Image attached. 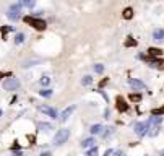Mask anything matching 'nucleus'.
Masks as SVG:
<instances>
[{"mask_svg": "<svg viewBox=\"0 0 164 156\" xmlns=\"http://www.w3.org/2000/svg\"><path fill=\"white\" fill-rule=\"evenodd\" d=\"M18 86H20V82H18V78H15V77H10V78H7L3 82V88L7 90V91L18 90Z\"/></svg>", "mask_w": 164, "mask_h": 156, "instance_id": "5", "label": "nucleus"}, {"mask_svg": "<svg viewBox=\"0 0 164 156\" xmlns=\"http://www.w3.org/2000/svg\"><path fill=\"white\" fill-rule=\"evenodd\" d=\"M39 111L44 112L46 115H49L50 119H57V117H59L57 111H55V109H52V107H49V106H39Z\"/></svg>", "mask_w": 164, "mask_h": 156, "instance_id": "7", "label": "nucleus"}, {"mask_svg": "<svg viewBox=\"0 0 164 156\" xmlns=\"http://www.w3.org/2000/svg\"><path fill=\"white\" fill-rule=\"evenodd\" d=\"M159 130H161V127H159V125H153V127H150L148 135H150V137H156L158 134H159Z\"/></svg>", "mask_w": 164, "mask_h": 156, "instance_id": "20", "label": "nucleus"}, {"mask_svg": "<svg viewBox=\"0 0 164 156\" xmlns=\"http://www.w3.org/2000/svg\"><path fill=\"white\" fill-rule=\"evenodd\" d=\"M93 146H96V140L91 137V138H84V140L81 142V148H84V150H89V148H93Z\"/></svg>", "mask_w": 164, "mask_h": 156, "instance_id": "12", "label": "nucleus"}, {"mask_svg": "<svg viewBox=\"0 0 164 156\" xmlns=\"http://www.w3.org/2000/svg\"><path fill=\"white\" fill-rule=\"evenodd\" d=\"M115 107H117L119 112H127L128 109H130V106L127 104V101L123 99L122 96H117V98H115Z\"/></svg>", "mask_w": 164, "mask_h": 156, "instance_id": "6", "label": "nucleus"}, {"mask_svg": "<svg viewBox=\"0 0 164 156\" xmlns=\"http://www.w3.org/2000/svg\"><path fill=\"white\" fill-rule=\"evenodd\" d=\"M0 31H2L3 39H7V33L8 31H13V26H2V28H0Z\"/></svg>", "mask_w": 164, "mask_h": 156, "instance_id": "23", "label": "nucleus"}, {"mask_svg": "<svg viewBox=\"0 0 164 156\" xmlns=\"http://www.w3.org/2000/svg\"><path fill=\"white\" fill-rule=\"evenodd\" d=\"M158 156H164V150H162V151H161L159 154H158Z\"/></svg>", "mask_w": 164, "mask_h": 156, "instance_id": "40", "label": "nucleus"}, {"mask_svg": "<svg viewBox=\"0 0 164 156\" xmlns=\"http://www.w3.org/2000/svg\"><path fill=\"white\" fill-rule=\"evenodd\" d=\"M70 138V130L68 129H60L57 130V134L54 137V145L55 146H62L64 143H67V140Z\"/></svg>", "mask_w": 164, "mask_h": 156, "instance_id": "1", "label": "nucleus"}, {"mask_svg": "<svg viewBox=\"0 0 164 156\" xmlns=\"http://www.w3.org/2000/svg\"><path fill=\"white\" fill-rule=\"evenodd\" d=\"M12 151H13L15 156H23V151H21V150H12Z\"/></svg>", "mask_w": 164, "mask_h": 156, "instance_id": "35", "label": "nucleus"}, {"mask_svg": "<svg viewBox=\"0 0 164 156\" xmlns=\"http://www.w3.org/2000/svg\"><path fill=\"white\" fill-rule=\"evenodd\" d=\"M86 156H98V146H93L86 150Z\"/></svg>", "mask_w": 164, "mask_h": 156, "instance_id": "27", "label": "nucleus"}, {"mask_svg": "<svg viewBox=\"0 0 164 156\" xmlns=\"http://www.w3.org/2000/svg\"><path fill=\"white\" fill-rule=\"evenodd\" d=\"M164 114V104L161 107H156V109H151V115H162Z\"/></svg>", "mask_w": 164, "mask_h": 156, "instance_id": "22", "label": "nucleus"}, {"mask_svg": "<svg viewBox=\"0 0 164 156\" xmlns=\"http://www.w3.org/2000/svg\"><path fill=\"white\" fill-rule=\"evenodd\" d=\"M39 156H52V153H50V151H42Z\"/></svg>", "mask_w": 164, "mask_h": 156, "instance_id": "36", "label": "nucleus"}, {"mask_svg": "<svg viewBox=\"0 0 164 156\" xmlns=\"http://www.w3.org/2000/svg\"><path fill=\"white\" fill-rule=\"evenodd\" d=\"M109 83V78H104V80H101V83H99V88H104V86Z\"/></svg>", "mask_w": 164, "mask_h": 156, "instance_id": "33", "label": "nucleus"}, {"mask_svg": "<svg viewBox=\"0 0 164 156\" xmlns=\"http://www.w3.org/2000/svg\"><path fill=\"white\" fill-rule=\"evenodd\" d=\"M0 115H2V111H0Z\"/></svg>", "mask_w": 164, "mask_h": 156, "instance_id": "41", "label": "nucleus"}, {"mask_svg": "<svg viewBox=\"0 0 164 156\" xmlns=\"http://www.w3.org/2000/svg\"><path fill=\"white\" fill-rule=\"evenodd\" d=\"M37 129L41 130V132H49V130H52L54 127L50 125L49 122H39V124H37Z\"/></svg>", "mask_w": 164, "mask_h": 156, "instance_id": "16", "label": "nucleus"}, {"mask_svg": "<svg viewBox=\"0 0 164 156\" xmlns=\"http://www.w3.org/2000/svg\"><path fill=\"white\" fill-rule=\"evenodd\" d=\"M26 138L29 140L31 145H36V137H34V135H26Z\"/></svg>", "mask_w": 164, "mask_h": 156, "instance_id": "32", "label": "nucleus"}, {"mask_svg": "<svg viewBox=\"0 0 164 156\" xmlns=\"http://www.w3.org/2000/svg\"><path fill=\"white\" fill-rule=\"evenodd\" d=\"M25 23L31 25V26L34 28V30H37V31H44V30L47 28L46 21L41 20V18H31V16H25Z\"/></svg>", "mask_w": 164, "mask_h": 156, "instance_id": "2", "label": "nucleus"}, {"mask_svg": "<svg viewBox=\"0 0 164 156\" xmlns=\"http://www.w3.org/2000/svg\"><path fill=\"white\" fill-rule=\"evenodd\" d=\"M153 39H154L156 42H162L164 41V30L158 28V30L153 31Z\"/></svg>", "mask_w": 164, "mask_h": 156, "instance_id": "11", "label": "nucleus"}, {"mask_svg": "<svg viewBox=\"0 0 164 156\" xmlns=\"http://www.w3.org/2000/svg\"><path fill=\"white\" fill-rule=\"evenodd\" d=\"M39 62H41V60H34V59H33V60H26L25 63H23V67H34L36 65V63H39Z\"/></svg>", "mask_w": 164, "mask_h": 156, "instance_id": "30", "label": "nucleus"}, {"mask_svg": "<svg viewBox=\"0 0 164 156\" xmlns=\"http://www.w3.org/2000/svg\"><path fill=\"white\" fill-rule=\"evenodd\" d=\"M111 117V111H109V107H106L104 109V119H109Z\"/></svg>", "mask_w": 164, "mask_h": 156, "instance_id": "34", "label": "nucleus"}, {"mask_svg": "<svg viewBox=\"0 0 164 156\" xmlns=\"http://www.w3.org/2000/svg\"><path fill=\"white\" fill-rule=\"evenodd\" d=\"M75 107H76L75 104H72L70 107H67L65 111L60 114V117H59V120H60V122H65V120H68V117H70V115L73 114V111H75Z\"/></svg>", "mask_w": 164, "mask_h": 156, "instance_id": "8", "label": "nucleus"}, {"mask_svg": "<svg viewBox=\"0 0 164 156\" xmlns=\"http://www.w3.org/2000/svg\"><path fill=\"white\" fill-rule=\"evenodd\" d=\"M122 18H123V20H132V18H133V8L127 7L125 10L122 11Z\"/></svg>", "mask_w": 164, "mask_h": 156, "instance_id": "15", "label": "nucleus"}, {"mask_svg": "<svg viewBox=\"0 0 164 156\" xmlns=\"http://www.w3.org/2000/svg\"><path fill=\"white\" fill-rule=\"evenodd\" d=\"M128 85L132 86L133 90H145L146 86H145V83L143 82H140V80H137V78H128Z\"/></svg>", "mask_w": 164, "mask_h": 156, "instance_id": "9", "label": "nucleus"}, {"mask_svg": "<svg viewBox=\"0 0 164 156\" xmlns=\"http://www.w3.org/2000/svg\"><path fill=\"white\" fill-rule=\"evenodd\" d=\"M146 122H148V125H150V127H153V125H161L162 119L159 117V115H153L151 119H148V120H146Z\"/></svg>", "mask_w": 164, "mask_h": 156, "instance_id": "14", "label": "nucleus"}, {"mask_svg": "<svg viewBox=\"0 0 164 156\" xmlns=\"http://www.w3.org/2000/svg\"><path fill=\"white\" fill-rule=\"evenodd\" d=\"M39 83H41V86H47L50 83V78L49 77H42L41 80H39Z\"/></svg>", "mask_w": 164, "mask_h": 156, "instance_id": "31", "label": "nucleus"}, {"mask_svg": "<svg viewBox=\"0 0 164 156\" xmlns=\"http://www.w3.org/2000/svg\"><path fill=\"white\" fill-rule=\"evenodd\" d=\"M148 130H150L148 122H135V125H133V132H135L138 137L148 135Z\"/></svg>", "mask_w": 164, "mask_h": 156, "instance_id": "4", "label": "nucleus"}, {"mask_svg": "<svg viewBox=\"0 0 164 156\" xmlns=\"http://www.w3.org/2000/svg\"><path fill=\"white\" fill-rule=\"evenodd\" d=\"M93 70H94L96 73H103V72H104V65H103V63H96V65L93 67Z\"/></svg>", "mask_w": 164, "mask_h": 156, "instance_id": "29", "label": "nucleus"}, {"mask_svg": "<svg viewBox=\"0 0 164 156\" xmlns=\"http://www.w3.org/2000/svg\"><path fill=\"white\" fill-rule=\"evenodd\" d=\"M103 130H104V127L101 124H93L91 127H89V132H91L93 135H101V134H103Z\"/></svg>", "mask_w": 164, "mask_h": 156, "instance_id": "13", "label": "nucleus"}, {"mask_svg": "<svg viewBox=\"0 0 164 156\" xmlns=\"http://www.w3.org/2000/svg\"><path fill=\"white\" fill-rule=\"evenodd\" d=\"M81 83H83V86H88V85H91V83H93V78L89 77V75H86V77H83Z\"/></svg>", "mask_w": 164, "mask_h": 156, "instance_id": "28", "label": "nucleus"}, {"mask_svg": "<svg viewBox=\"0 0 164 156\" xmlns=\"http://www.w3.org/2000/svg\"><path fill=\"white\" fill-rule=\"evenodd\" d=\"M151 67L158 68V70H164V59H156L151 62Z\"/></svg>", "mask_w": 164, "mask_h": 156, "instance_id": "18", "label": "nucleus"}, {"mask_svg": "<svg viewBox=\"0 0 164 156\" xmlns=\"http://www.w3.org/2000/svg\"><path fill=\"white\" fill-rule=\"evenodd\" d=\"M146 52H148V55L151 57V59H154V60L162 57V50L158 49V47H148V50H146Z\"/></svg>", "mask_w": 164, "mask_h": 156, "instance_id": "10", "label": "nucleus"}, {"mask_svg": "<svg viewBox=\"0 0 164 156\" xmlns=\"http://www.w3.org/2000/svg\"><path fill=\"white\" fill-rule=\"evenodd\" d=\"M25 42V34L23 33H16L15 34V44L18 46V44H23Z\"/></svg>", "mask_w": 164, "mask_h": 156, "instance_id": "21", "label": "nucleus"}, {"mask_svg": "<svg viewBox=\"0 0 164 156\" xmlns=\"http://www.w3.org/2000/svg\"><path fill=\"white\" fill-rule=\"evenodd\" d=\"M112 156H123V153L119 150V151H115V153H112Z\"/></svg>", "mask_w": 164, "mask_h": 156, "instance_id": "38", "label": "nucleus"}, {"mask_svg": "<svg viewBox=\"0 0 164 156\" xmlns=\"http://www.w3.org/2000/svg\"><path fill=\"white\" fill-rule=\"evenodd\" d=\"M20 5L21 7H26V8H34L36 0H20Z\"/></svg>", "mask_w": 164, "mask_h": 156, "instance_id": "17", "label": "nucleus"}, {"mask_svg": "<svg viewBox=\"0 0 164 156\" xmlns=\"http://www.w3.org/2000/svg\"><path fill=\"white\" fill-rule=\"evenodd\" d=\"M106 132H103V138H107V137H112L114 135V129L112 127H107V129H104Z\"/></svg>", "mask_w": 164, "mask_h": 156, "instance_id": "24", "label": "nucleus"}, {"mask_svg": "<svg viewBox=\"0 0 164 156\" xmlns=\"http://www.w3.org/2000/svg\"><path fill=\"white\" fill-rule=\"evenodd\" d=\"M133 46H137V41H135L132 36H128L127 41H125V47H133Z\"/></svg>", "mask_w": 164, "mask_h": 156, "instance_id": "25", "label": "nucleus"}, {"mask_svg": "<svg viewBox=\"0 0 164 156\" xmlns=\"http://www.w3.org/2000/svg\"><path fill=\"white\" fill-rule=\"evenodd\" d=\"M7 16L12 21H18L20 18H21V5H12V7L8 8V11H7Z\"/></svg>", "mask_w": 164, "mask_h": 156, "instance_id": "3", "label": "nucleus"}, {"mask_svg": "<svg viewBox=\"0 0 164 156\" xmlns=\"http://www.w3.org/2000/svg\"><path fill=\"white\" fill-rule=\"evenodd\" d=\"M128 99L132 102H141V94L140 93H130L128 94Z\"/></svg>", "mask_w": 164, "mask_h": 156, "instance_id": "19", "label": "nucleus"}, {"mask_svg": "<svg viewBox=\"0 0 164 156\" xmlns=\"http://www.w3.org/2000/svg\"><path fill=\"white\" fill-rule=\"evenodd\" d=\"M3 77H5V73H2V72H0V80H2Z\"/></svg>", "mask_w": 164, "mask_h": 156, "instance_id": "39", "label": "nucleus"}, {"mask_svg": "<svg viewBox=\"0 0 164 156\" xmlns=\"http://www.w3.org/2000/svg\"><path fill=\"white\" fill-rule=\"evenodd\" d=\"M39 94H41L42 98H50V96H52V90H47V88L44 90V88H42L41 91H39Z\"/></svg>", "mask_w": 164, "mask_h": 156, "instance_id": "26", "label": "nucleus"}, {"mask_svg": "<svg viewBox=\"0 0 164 156\" xmlns=\"http://www.w3.org/2000/svg\"><path fill=\"white\" fill-rule=\"evenodd\" d=\"M112 153H114V151H112V150H106V153H104V156H112Z\"/></svg>", "mask_w": 164, "mask_h": 156, "instance_id": "37", "label": "nucleus"}, {"mask_svg": "<svg viewBox=\"0 0 164 156\" xmlns=\"http://www.w3.org/2000/svg\"><path fill=\"white\" fill-rule=\"evenodd\" d=\"M145 156H148V154H145Z\"/></svg>", "mask_w": 164, "mask_h": 156, "instance_id": "42", "label": "nucleus"}]
</instances>
